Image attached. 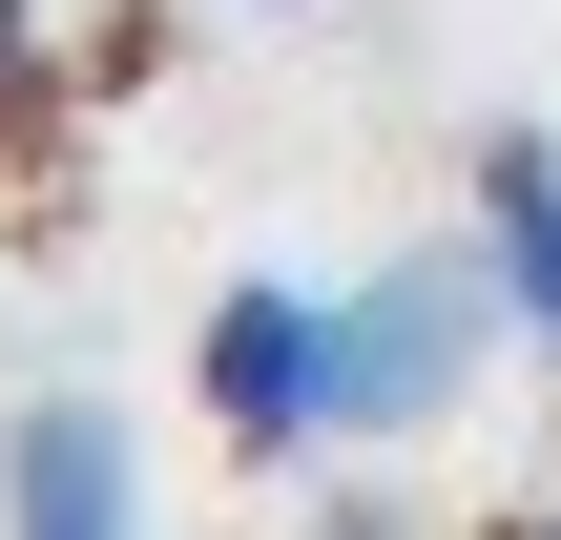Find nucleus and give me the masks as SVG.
Here are the masks:
<instances>
[{
  "label": "nucleus",
  "mask_w": 561,
  "mask_h": 540,
  "mask_svg": "<svg viewBox=\"0 0 561 540\" xmlns=\"http://www.w3.org/2000/svg\"><path fill=\"white\" fill-rule=\"evenodd\" d=\"M291 540H416V520H396V499H333V520H291Z\"/></svg>",
  "instance_id": "39448f33"
},
{
  "label": "nucleus",
  "mask_w": 561,
  "mask_h": 540,
  "mask_svg": "<svg viewBox=\"0 0 561 540\" xmlns=\"http://www.w3.org/2000/svg\"><path fill=\"white\" fill-rule=\"evenodd\" d=\"M479 271H500V333L561 354V125H479V187H458Z\"/></svg>",
  "instance_id": "20e7f679"
},
{
  "label": "nucleus",
  "mask_w": 561,
  "mask_h": 540,
  "mask_svg": "<svg viewBox=\"0 0 561 540\" xmlns=\"http://www.w3.org/2000/svg\"><path fill=\"white\" fill-rule=\"evenodd\" d=\"M333 291H354V458H375V437H437V416L479 395V354H520L479 229H437V250H396V271H333Z\"/></svg>",
  "instance_id": "f03ea898"
},
{
  "label": "nucleus",
  "mask_w": 561,
  "mask_h": 540,
  "mask_svg": "<svg viewBox=\"0 0 561 540\" xmlns=\"http://www.w3.org/2000/svg\"><path fill=\"white\" fill-rule=\"evenodd\" d=\"M187 395L229 458H354V291H291V271H229L208 333H187Z\"/></svg>",
  "instance_id": "f257e3e1"
},
{
  "label": "nucleus",
  "mask_w": 561,
  "mask_h": 540,
  "mask_svg": "<svg viewBox=\"0 0 561 540\" xmlns=\"http://www.w3.org/2000/svg\"><path fill=\"white\" fill-rule=\"evenodd\" d=\"M520 540H561V499H541V520H520Z\"/></svg>",
  "instance_id": "423d86ee"
},
{
  "label": "nucleus",
  "mask_w": 561,
  "mask_h": 540,
  "mask_svg": "<svg viewBox=\"0 0 561 540\" xmlns=\"http://www.w3.org/2000/svg\"><path fill=\"white\" fill-rule=\"evenodd\" d=\"M0 540H167V499H146L104 395H21L0 416Z\"/></svg>",
  "instance_id": "7ed1b4c3"
}]
</instances>
